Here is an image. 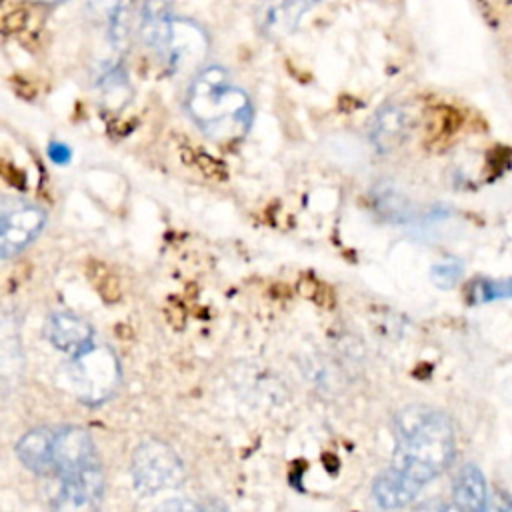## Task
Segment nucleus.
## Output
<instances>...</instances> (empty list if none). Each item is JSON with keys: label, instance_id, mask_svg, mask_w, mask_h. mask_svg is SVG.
<instances>
[{"label": "nucleus", "instance_id": "39448f33", "mask_svg": "<svg viewBox=\"0 0 512 512\" xmlns=\"http://www.w3.org/2000/svg\"><path fill=\"white\" fill-rule=\"evenodd\" d=\"M130 474L134 486L144 496L182 486L186 478L184 464L176 450L162 440H144L132 454Z\"/></svg>", "mask_w": 512, "mask_h": 512}, {"label": "nucleus", "instance_id": "a211bd4d", "mask_svg": "<svg viewBox=\"0 0 512 512\" xmlns=\"http://www.w3.org/2000/svg\"><path fill=\"white\" fill-rule=\"evenodd\" d=\"M48 154H50V158H52L54 162H58V164L68 162V158H70V150H68L64 144H58V142H52V144L48 146Z\"/></svg>", "mask_w": 512, "mask_h": 512}, {"label": "nucleus", "instance_id": "9b49d317", "mask_svg": "<svg viewBox=\"0 0 512 512\" xmlns=\"http://www.w3.org/2000/svg\"><path fill=\"white\" fill-rule=\"evenodd\" d=\"M54 434L48 428L28 430L16 444L18 460L36 474H56L54 462Z\"/></svg>", "mask_w": 512, "mask_h": 512}, {"label": "nucleus", "instance_id": "aec40b11", "mask_svg": "<svg viewBox=\"0 0 512 512\" xmlns=\"http://www.w3.org/2000/svg\"><path fill=\"white\" fill-rule=\"evenodd\" d=\"M30 2H36V4H48V6H54V4H60L64 0H30Z\"/></svg>", "mask_w": 512, "mask_h": 512}, {"label": "nucleus", "instance_id": "ddd939ff", "mask_svg": "<svg viewBox=\"0 0 512 512\" xmlns=\"http://www.w3.org/2000/svg\"><path fill=\"white\" fill-rule=\"evenodd\" d=\"M0 364H2V394L6 396L12 388L18 386L22 374V348L18 338V322L8 318L4 310L2 320V344H0Z\"/></svg>", "mask_w": 512, "mask_h": 512}, {"label": "nucleus", "instance_id": "423d86ee", "mask_svg": "<svg viewBox=\"0 0 512 512\" xmlns=\"http://www.w3.org/2000/svg\"><path fill=\"white\" fill-rule=\"evenodd\" d=\"M68 372L80 400L88 404L108 400L120 382V364L114 352L96 344L86 352L72 356Z\"/></svg>", "mask_w": 512, "mask_h": 512}, {"label": "nucleus", "instance_id": "f8f14e48", "mask_svg": "<svg viewBox=\"0 0 512 512\" xmlns=\"http://www.w3.org/2000/svg\"><path fill=\"white\" fill-rule=\"evenodd\" d=\"M88 12L98 20L118 50H122L130 36L132 0H86Z\"/></svg>", "mask_w": 512, "mask_h": 512}, {"label": "nucleus", "instance_id": "2eb2a0df", "mask_svg": "<svg viewBox=\"0 0 512 512\" xmlns=\"http://www.w3.org/2000/svg\"><path fill=\"white\" fill-rule=\"evenodd\" d=\"M372 496L380 508H402L418 496V490L388 466L374 480Z\"/></svg>", "mask_w": 512, "mask_h": 512}, {"label": "nucleus", "instance_id": "9d476101", "mask_svg": "<svg viewBox=\"0 0 512 512\" xmlns=\"http://www.w3.org/2000/svg\"><path fill=\"white\" fill-rule=\"evenodd\" d=\"M412 128V116L404 106H382L368 124V138L378 152H390L398 148Z\"/></svg>", "mask_w": 512, "mask_h": 512}, {"label": "nucleus", "instance_id": "f3484780", "mask_svg": "<svg viewBox=\"0 0 512 512\" xmlns=\"http://www.w3.org/2000/svg\"><path fill=\"white\" fill-rule=\"evenodd\" d=\"M460 264L456 260H446L442 264H436L432 268V280L442 286V288H448L452 286L458 278H460Z\"/></svg>", "mask_w": 512, "mask_h": 512}, {"label": "nucleus", "instance_id": "1a4fd4ad", "mask_svg": "<svg viewBox=\"0 0 512 512\" xmlns=\"http://www.w3.org/2000/svg\"><path fill=\"white\" fill-rule=\"evenodd\" d=\"M46 338L54 348L66 352L70 358L92 348L94 330L92 326L74 312H54L46 322Z\"/></svg>", "mask_w": 512, "mask_h": 512}, {"label": "nucleus", "instance_id": "0eeeda50", "mask_svg": "<svg viewBox=\"0 0 512 512\" xmlns=\"http://www.w3.org/2000/svg\"><path fill=\"white\" fill-rule=\"evenodd\" d=\"M46 224V212L24 200H4L0 220V254L2 258L18 256L30 246Z\"/></svg>", "mask_w": 512, "mask_h": 512}, {"label": "nucleus", "instance_id": "f257e3e1", "mask_svg": "<svg viewBox=\"0 0 512 512\" xmlns=\"http://www.w3.org/2000/svg\"><path fill=\"white\" fill-rule=\"evenodd\" d=\"M396 450L390 468L418 492L452 462L456 442L446 414L424 404H410L394 418Z\"/></svg>", "mask_w": 512, "mask_h": 512}, {"label": "nucleus", "instance_id": "20e7f679", "mask_svg": "<svg viewBox=\"0 0 512 512\" xmlns=\"http://www.w3.org/2000/svg\"><path fill=\"white\" fill-rule=\"evenodd\" d=\"M54 462L62 484L102 500L104 474L90 434L78 426H64L54 434Z\"/></svg>", "mask_w": 512, "mask_h": 512}, {"label": "nucleus", "instance_id": "6ab92c4d", "mask_svg": "<svg viewBox=\"0 0 512 512\" xmlns=\"http://www.w3.org/2000/svg\"><path fill=\"white\" fill-rule=\"evenodd\" d=\"M160 508H172V510H182V508H186V510H200L202 506H200V504H194V502H184V500H170V502L162 504Z\"/></svg>", "mask_w": 512, "mask_h": 512}, {"label": "nucleus", "instance_id": "7ed1b4c3", "mask_svg": "<svg viewBox=\"0 0 512 512\" xmlns=\"http://www.w3.org/2000/svg\"><path fill=\"white\" fill-rule=\"evenodd\" d=\"M140 38L172 72L198 68L208 52L206 32L186 18H174L166 0H148L142 10Z\"/></svg>", "mask_w": 512, "mask_h": 512}, {"label": "nucleus", "instance_id": "6e6552de", "mask_svg": "<svg viewBox=\"0 0 512 512\" xmlns=\"http://www.w3.org/2000/svg\"><path fill=\"white\" fill-rule=\"evenodd\" d=\"M324 0H260L256 8V26L270 38L280 40L292 34L300 20Z\"/></svg>", "mask_w": 512, "mask_h": 512}, {"label": "nucleus", "instance_id": "dca6fc26", "mask_svg": "<svg viewBox=\"0 0 512 512\" xmlns=\"http://www.w3.org/2000/svg\"><path fill=\"white\" fill-rule=\"evenodd\" d=\"M512 296V278L508 280H482L470 286V300L472 302H490L496 298Z\"/></svg>", "mask_w": 512, "mask_h": 512}, {"label": "nucleus", "instance_id": "f03ea898", "mask_svg": "<svg viewBox=\"0 0 512 512\" xmlns=\"http://www.w3.org/2000/svg\"><path fill=\"white\" fill-rule=\"evenodd\" d=\"M186 108L200 130L220 144L242 138L254 116L250 96L222 66H204L194 74Z\"/></svg>", "mask_w": 512, "mask_h": 512}, {"label": "nucleus", "instance_id": "4468645a", "mask_svg": "<svg viewBox=\"0 0 512 512\" xmlns=\"http://www.w3.org/2000/svg\"><path fill=\"white\" fill-rule=\"evenodd\" d=\"M454 504L460 510H484L488 502V490L486 480L482 472L474 464H466L452 486Z\"/></svg>", "mask_w": 512, "mask_h": 512}]
</instances>
